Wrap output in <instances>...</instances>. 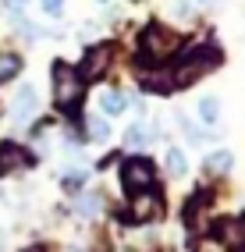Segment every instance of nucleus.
Wrapping results in <instances>:
<instances>
[{"mask_svg": "<svg viewBox=\"0 0 245 252\" xmlns=\"http://www.w3.org/2000/svg\"><path fill=\"white\" fill-rule=\"evenodd\" d=\"M32 110H36V89L25 86V89H18V96H14L11 114H14V117H29Z\"/></svg>", "mask_w": 245, "mask_h": 252, "instance_id": "6e6552de", "label": "nucleus"}, {"mask_svg": "<svg viewBox=\"0 0 245 252\" xmlns=\"http://www.w3.org/2000/svg\"><path fill=\"white\" fill-rule=\"evenodd\" d=\"M43 11H46V14H54V18H57V14L64 11V0H43Z\"/></svg>", "mask_w": 245, "mask_h": 252, "instance_id": "f3484780", "label": "nucleus"}, {"mask_svg": "<svg viewBox=\"0 0 245 252\" xmlns=\"http://www.w3.org/2000/svg\"><path fill=\"white\" fill-rule=\"evenodd\" d=\"M29 252H54V245H36V249H29Z\"/></svg>", "mask_w": 245, "mask_h": 252, "instance_id": "a211bd4d", "label": "nucleus"}, {"mask_svg": "<svg viewBox=\"0 0 245 252\" xmlns=\"http://www.w3.org/2000/svg\"><path fill=\"white\" fill-rule=\"evenodd\" d=\"M231 149H220V153H210L206 157V167H210V171H227V167H231Z\"/></svg>", "mask_w": 245, "mask_h": 252, "instance_id": "9b49d317", "label": "nucleus"}, {"mask_svg": "<svg viewBox=\"0 0 245 252\" xmlns=\"http://www.w3.org/2000/svg\"><path fill=\"white\" fill-rule=\"evenodd\" d=\"M54 86H57V107L75 114L78 110V99H82V78L75 68H68V64H54Z\"/></svg>", "mask_w": 245, "mask_h": 252, "instance_id": "f257e3e1", "label": "nucleus"}, {"mask_svg": "<svg viewBox=\"0 0 245 252\" xmlns=\"http://www.w3.org/2000/svg\"><path fill=\"white\" fill-rule=\"evenodd\" d=\"M142 50H146V57H150V61H163L167 54L178 50V36L171 29H163V25H150L142 32Z\"/></svg>", "mask_w": 245, "mask_h": 252, "instance_id": "f03ea898", "label": "nucleus"}, {"mask_svg": "<svg viewBox=\"0 0 245 252\" xmlns=\"http://www.w3.org/2000/svg\"><path fill=\"white\" fill-rule=\"evenodd\" d=\"M121 178H124V192L135 195V192H142V189H150V185H153V163L146 157H132V160H124Z\"/></svg>", "mask_w": 245, "mask_h": 252, "instance_id": "7ed1b4c3", "label": "nucleus"}, {"mask_svg": "<svg viewBox=\"0 0 245 252\" xmlns=\"http://www.w3.org/2000/svg\"><path fill=\"white\" fill-rule=\"evenodd\" d=\"M150 139H156V128H146V125H135L132 131H128V142H132V146H142V142H150Z\"/></svg>", "mask_w": 245, "mask_h": 252, "instance_id": "ddd939ff", "label": "nucleus"}, {"mask_svg": "<svg viewBox=\"0 0 245 252\" xmlns=\"http://www.w3.org/2000/svg\"><path fill=\"white\" fill-rule=\"evenodd\" d=\"M142 89L167 96V93H174V82H171V75H163V71H146L142 75Z\"/></svg>", "mask_w": 245, "mask_h": 252, "instance_id": "0eeeda50", "label": "nucleus"}, {"mask_svg": "<svg viewBox=\"0 0 245 252\" xmlns=\"http://www.w3.org/2000/svg\"><path fill=\"white\" fill-rule=\"evenodd\" d=\"M203 4H217V0H203Z\"/></svg>", "mask_w": 245, "mask_h": 252, "instance_id": "6ab92c4d", "label": "nucleus"}, {"mask_svg": "<svg viewBox=\"0 0 245 252\" xmlns=\"http://www.w3.org/2000/svg\"><path fill=\"white\" fill-rule=\"evenodd\" d=\"M100 107H103L107 114H121V110L128 107V99H124L121 93H103V96H100Z\"/></svg>", "mask_w": 245, "mask_h": 252, "instance_id": "9d476101", "label": "nucleus"}, {"mask_svg": "<svg viewBox=\"0 0 245 252\" xmlns=\"http://www.w3.org/2000/svg\"><path fill=\"white\" fill-rule=\"evenodd\" d=\"M220 238L227 242V249L245 252V217H235V220H224L220 224Z\"/></svg>", "mask_w": 245, "mask_h": 252, "instance_id": "39448f33", "label": "nucleus"}, {"mask_svg": "<svg viewBox=\"0 0 245 252\" xmlns=\"http://www.w3.org/2000/svg\"><path fill=\"white\" fill-rule=\"evenodd\" d=\"M110 61H114V43H100V46H92L89 54H86V61H82V71H78V78L82 82H96V78H103L107 75V68H110Z\"/></svg>", "mask_w": 245, "mask_h": 252, "instance_id": "20e7f679", "label": "nucleus"}, {"mask_svg": "<svg viewBox=\"0 0 245 252\" xmlns=\"http://www.w3.org/2000/svg\"><path fill=\"white\" fill-rule=\"evenodd\" d=\"M32 157L25 153V149H18L14 142L7 146H0V174H7V171H18V167H25Z\"/></svg>", "mask_w": 245, "mask_h": 252, "instance_id": "423d86ee", "label": "nucleus"}, {"mask_svg": "<svg viewBox=\"0 0 245 252\" xmlns=\"http://www.w3.org/2000/svg\"><path fill=\"white\" fill-rule=\"evenodd\" d=\"M86 131H89V139H96V142H103V139L110 135V128H107V121H100V117H89V125H86Z\"/></svg>", "mask_w": 245, "mask_h": 252, "instance_id": "4468645a", "label": "nucleus"}, {"mask_svg": "<svg viewBox=\"0 0 245 252\" xmlns=\"http://www.w3.org/2000/svg\"><path fill=\"white\" fill-rule=\"evenodd\" d=\"M199 117H203L206 125H217V117H220V99H217V96L199 99Z\"/></svg>", "mask_w": 245, "mask_h": 252, "instance_id": "1a4fd4ad", "label": "nucleus"}, {"mask_svg": "<svg viewBox=\"0 0 245 252\" xmlns=\"http://www.w3.org/2000/svg\"><path fill=\"white\" fill-rule=\"evenodd\" d=\"M167 171L171 174H185L188 171V160H185L182 149H171V153H167Z\"/></svg>", "mask_w": 245, "mask_h": 252, "instance_id": "f8f14e48", "label": "nucleus"}, {"mask_svg": "<svg viewBox=\"0 0 245 252\" xmlns=\"http://www.w3.org/2000/svg\"><path fill=\"white\" fill-rule=\"evenodd\" d=\"M78 213L82 217H96V213H100V199H96V195H82L78 199Z\"/></svg>", "mask_w": 245, "mask_h": 252, "instance_id": "2eb2a0df", "label": "nucleus"}, {"mask_svg": "<svg viewBox=\"0 0 245 252\" xmlns=\"http://www.w3.org/2000/svg\"><path fill=\"white\" fill-rule=\"evenodd\" d=\"M18 68H22V64H18V57H7L4 64H0V82H4V78H11V75H18Z\"/></svg>", "mask_w": 245, "mask_h": 252, "instance_id": "dca6fc26", "label": "nucleus"}]
</instances>
